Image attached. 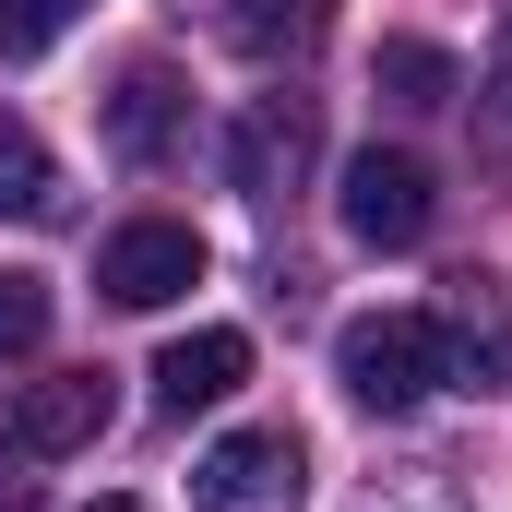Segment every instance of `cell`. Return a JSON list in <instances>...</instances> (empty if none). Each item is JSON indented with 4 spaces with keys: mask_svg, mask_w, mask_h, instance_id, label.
Returning a JSON list of instances; mask_svg holds the SVG:
<instances>
[{
    "mask_svg": "<svg viewBox=\"0 0 512 512\" xmlns=\"http://www.w3.org/2000/svg\"><path fill=\"white\" fill-rule=\"evenodd\" d=\"M48 203H60L48 143H36V120H12V108H0V215H48Z\"/></svg>",
    "mask_w": 512,
    "mask_h": 512,
    "instance_id": "12",
    "label": "cell"
},
{
    "mask_svg": "<svg viewBox=\"0 0 512 512\" xmlns=\"http://www.w3.org/2000/svg\"><path fill=\"white\" fill-rule=\"evenodd\" d=\"M310 501V453L298 429H227L191 465V512H298Z\"/></svg>",
    "mask_w": 512,
    "mask_h": 512,
    "instance_id": "3",
    "label": "cell"
},
{
    "mask_svg": "<svg viewBox=\"0 0 512 512\" xmlns=\"http://www.w3.org/2000/svg\"><path fill=\"white\" fill-rule=\"evenodd\" d=\"M96 512H131V501H96Z\"/></svg>",
    "mask_w": 512,
    "mask_h": 512,
    "instance_id": "18",
    "label": "cell"
},
{
    "mask_svg": "<svg viewBox=\"0 0 512 512\" xmlns=\"http://www.w3.org/2000/svg\"><path fill=\"white\" fill-rule=\"evenodd\" d=\"M96 286H108L120 310H167V298H191V286H203V239H191V227H167V215H143V227H120V239L96 251Z\"/></svg>",
    "mask_w": 512,
    "mask_h": 512,
    "instance_id": "6",
    "label": "cell"
},
{
    "mask_svg": "<svg viewBox=\"0 0 512 512\" xmlns=\"http://www.w3.org/2000/svg\"><path fill=\"white\" fill-rule=\"evenodd\" d=\"M24 465H36V453H24V441H0V512H36V477H24Z\"/></svg>",
    "mask_w": 512,
    "mask_h": 512,
    "instance_id": "15",
    "label": "cell"
},
{
    "mask_svg": "<svg viewBox=\"0 0 512 512\" xmlns=\"http://www.w3.org/2000/svg\"><path fill=\"white\" fill-rule=\"evenodd\" d=\"M72 12H84V0H0V60H48V48L72 36Z\"/></svg>",
    "mask_w": 512,
    "mask_h": 512,
    "instance_id": "13",
    "label": "cell"
},
{
    "mask_svg": "<svg viewBox=\"0 0 512 512\" xmlns=\"http://www.w3.org/2000/svg\"><path fill=\"white\" fill-rule=\"evenodd\" d=\"M334 215H346V239H358V251H417V239H429V215H441V179H429L405 143H358V155H346Z\"/></svg>",
    "mask_w": 512,
    "mask_h": 512,
    "instance_id": "2",
    "label": "cell"
},
{
    "mask_svg": "<svg viewBox=\"0 0 512 512\" xmlns=\"http://www.w3.org/2000/svg\"><path fill=\"white\" fill-rule=\"evenodd\" d=\"M24 346H48V286L0 274V358H24Z\"/></svg>",
    "mask_w": 512,
    "mask_h": 512,
    "instance_id": "14",
    "label": "cell"
},
{
    "mask_svg": "<svg viewBox=\"0 0 512 512\" xmlns=\"http://www.w3.org/2000/svg\"><path fill=\"white\" fill-rule=\"evenodd\" d=\"M310 155H322V108H310V96H251V108H239V131H227V191L286 203Z\"/></svg>",
    "mask_w": 512,
    "mask_h": 512,
    "instance_id": "5",
    "label": "cell"
},
{
    "mask_svg": "<svg viewBox=\"0 0 512 512\" xmlns=\"http://www.w3.org/2000/svg\"><path fill=\"white\" fill-rule=\"evenodd\" d=\"M239 382H251V334H239V322H203V334H179V346L155 358V405H167V417H203V405H227Z\"/></svg>",
    "mask_w": 512,
    "mask_h": 512,
    "instance_id": "9",
    "label": "cell"
},
{
    "mask_svg": "<svg viewBox=\"0 0 512 512\" xmlns=\"http://www.w3.org/2000/svg\"><path fill=\"white\" fill-rule=\"evenodd\" d=\"M429 334H441V382L465 393H501L512 382V286L501 274H441V310H429Z\"/></svg>",
    "mask_w": 512,
    "mask_h": 512,
    "instance_id": "4",
    "label": "cell"
},
{
    "mask_svg": "<svg viewBox=\"0 0 512 512\" xmlns=\"http://www.w3.org/2000/svg\"><path fill=\"white\" fill-rule=\"evenodd\" d=\"M334 370H346V393L370 417H405V405L441 393V334H429V310H370V322H346Z\"/></svg>",
    "mask_w": 512,
    "mask_h": 512,
    "instance_id": "1",
    "label": "cell"
},
{
    "mask_svg": "<svg viewBox=\"0 0 512 512\" xmlns=\"http://www.w3.org/2000/svg\"><path fill=\"white\" fill-rule=\"evenodd\" d=\"M215 36L239 60H262V72H286V60H310L334 36V0H215Z\"/></svg>",
    "mask_w": 512,
    "mask_h": 512,
    "instance_id": "10",
    "label": "cell"
},
{
    "mask_svg": "<svg viewBox=\"0 0 512 512\" xmlns=\"http://www.w3.org/2000/svg\"><path fill=\"white\" fill-rule=\"evenodd\" d=\"M489 72H512V12H501V48H489Z\"/></svg>",
    "mask_w": 512,
    "mask_h": 512,
    "instance_id": "17",
    "label": "cell"
},
{
    "mask_svg": "<svg viewBox=\"0 0 512 512\" xmlns=\"http://www.w3.org/2000/svg\"><path fill=\"white\" fill-rule=\"evenodd\" d=\"M477 120H489V143L512 155V72H489V84H477Z\"/></svg>",
    "mask_w": 512,
    "mask_h": 512,
    "instance_id": "16",
    "label": "cell"
},
{
    "mask_svg": "<svg viewBox=\"0 0 512 512\" xmlns=\"http://www.w3.org/2000/svg\"><path fill=\"white\" fill-rule=\"evenodd\" d=\"M370 84H382V108H405V120H429V108H453V96H465L453 48H429V36H382Z\"/></svg>",
    "mask_w": 512,
    "mask_h": 512,
    "instance_id": "11",
    "label": "cell"
},
{
    "mask_svg": "<svg viewBox=\"0 0 512 512\" xmlns=\"http://www.w3.org/2000/svg\"><path fill=\"white\" fill-rule=\"evenodd\" d=\"M108 417H120V405H108V370H48V382L12 393V441H24L36 465H48V453H84Z\"/></svg>",
    "mask_w": 512,
    "mask_h": 512,
    "instance_id": "8",
    "label": "cell"
},
{
    "mask_svg": "<svg viewBox=\"0 0 512 512\" xmlns=\"http://www.w3.org/2000/svg\"><path fill=\"white\" fill-rule=\"evenodd\" d=\"M179 143H191V84H179L167 60H131L120 96H108V155H120V167H167Z\"/></svg>",
    "mask_w": 512,
    "mask_h": 512,
    "instance_id": "7",
    "label": "cell"
}]
</instances>
